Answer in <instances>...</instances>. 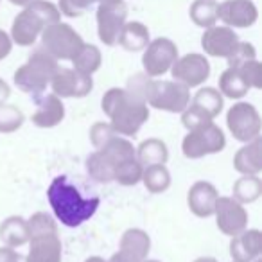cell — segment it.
I'll return each instance as SVG.
<instances>
[{"label": "cell", "mask_w": 262, "mask_h": 262, "mask_svg": "<svg viewBox=\"0 0 262 262\" xmlns=\"http://www.w3.org/2000/svg\"><path fill=\"white\" fill-rule=\"evenodd\" d=\"M47 200L54 217L69 228H77L97 212L99 196L84 198L69 176H56L47 189Z\"/></svg>", "instance_id": "obj_1"}, {"label": "cell", "mask_w": 262, "mask_h": 262, "mask_svg": "<svg viewBox=\"0 0 262 262\" xmlns=\"http://www.w3.org/2000/svg\"><path fill=\"white\" fill-rule=\"evenodd\" d=\"M101 108L120 137H135L149 119V106L127 88H110L101 99Z\"/></svg>", "instance_id": "obj_2"}, {"label": "cell", "mask_w": 262, "mask_h": 262, "mask_svg": "<svg viewBox=\"0 0 262 262\" xmlns=\"http://www.w3.org/2000/svg\"><path fill=\"white\" fill-rule=\"evenodd\" d=\"M127 90L147 102V106L155 110L169 113H182L190 102V88L178 81L155 79L146 74H135L127 81Z\"/></svg>", "instance_id": "obj_3"}, {"label": "cell", "mask_w": 262, "mask_h": 262, "mask_svg": "<svg viewBox=\"0 0 262 262\" xmlns=\"http://www.w3.org/2000/svg\"><path fill=\"white\" fill-rule=\"evenodd\" d=\"M29 226V253L26 262H61L63 244L58 235V225L47 212H36L27 219Z\"/></svg>", "instance_id": "obj_4"}, {"label": "cell", "mask_w": 262, "mask_h": 262, "mask_svg": "<svg viewBox=\"0 0 262 262\" xmlns=\"http://www.w3.org/2000/svg\"><path fill=\"white\" fill-rule=\"evenodd\" d=\"M59 20H61V13H59L58 6L47 2V0H36L16 15L9 36H11L13 43L20 45V47H31L36 43L45 27L59 22Z\"/></svg>", "instance_id": "obj_5"}, {"label": "cell", "mask_w": 262, "mask_h": 262, "mask_svg": "<svg viewBox=\"0 0 262 262\" xmlns=\"http://www.w3.org/2000/svg\"><path fill=\"white\" fill-rule=\"evenodd\" d=\"M131 158H137L135 146L126 137L115 135L86 158V172L95 182L112 183L117 169Z\"/></svg>", "instance_id": "obj_6"}, {"label": "cell", "mask_w": 262, "mask_h": 262, "mask_svg": "<svg viewBox=\"0 0 262 262\" xmlns=\"http://www.w3.org/2000/svg\"><path fill=\"white\" fill-rule=\"evenodd\" d=\"M58 67V59H54L43 47H40L29 56V59L22 67L16 69L13 81L24 94L38 97L47 90Z\"/></svg>", "instance_id": "obj_7"}, {"label": "cell", "mask_w": 262, "mask_h": 262, "mask_svg": "<svg viewBox=\"0 0 262 262\" xmlns=\"http://www.w3.org/2000/svg\"><path fill=\"white\" fill-rule=\"evenodd\" d=\"M41 47L49 52L54 59L61 61H72V58L83 47L81 34L69 24H63L61 20L47 26L41 31Z\"/></svg>", "instance_id": "obj_8"}, {"label": "cell", "mask_w": 262, "mask_h": 262, "mask_svg": "<svg viewBox=\"0 0 262 262\" xmlns=\"http://www.w3.org/2000/svg\"><path fill=\"white\" fill-rule=\"evenodd\" d=\"M225 147L226 137L214 120L196 127V129H190L182 142L183 157L189 160H200L208 155L221 153Z\"/></svg>", "instance_id": "obj_9"}, {"label": "cell", "mask_w": 262, "mask_h": 262, "mask_svg": "<svg viewBox=\"0 0 262 262\" xmlns=\"http://www.w3.org/2000/svg\"><path fill=\"white\" fill-rule=\"evenodd\" d=\"M226 126H228V131L233 135V139L246 144L260 137V113L250 102H235L226 113Z\"/></svg>", "instance_id": "obj_10"}, {"label": "cell", "mask_w": 262, "mask_h": 262, "mask_svg": "<svg viewBox=\"0 0 262 262\" xmlns=\"http://www.w3.org/2000/svg\"><path fill=\"white\" fill-rule=\"evenodd\" d=\"M127 20V6L124 0H106L97 8L99 40L108 47L117 45V38Z\"/></svg>", "instance_id": "obj_11"}, {"label": "cell", "mask_w": 262, "mask_h": 262, "mask_svg": "<svg viewBox=\"0 0 262 262\" xmlns=\"http://www.w3.org/2000/svg\"><path fill=\"white\" fill-rule=\"evenodd\" d=\"M178 47L169 38H157L144 49L142 67L144 74L149 77H162L171 70L172 63L178 59Z\"/></svg>", "instance_id": "obj_12"}, {"label": "cell", "mask_w": 262, "mask_h": 262, "mask_svg": "<svg viewBox=\"0 0 262 262\" xmlns=\"http://www.w3.org/2000/svg\"><path fill=\"white\" fill-rule=\"evenodd\" d=\"M49 86L59 99H81L94 90V79L92 76L77 72L76 69L58 67Z\"/></svg>", "instance_id": "obj_13"}, {"label": "cell", "mask_w": 262, "mask_h": 262, "mask_svg": "<svg viewBox=\"0 0 262 262\" xmlns=\"http://www.w3.org/2000/svg\"><path fill=\"white\" fill-rule=\"evenodd\" d=\"M169 72L174 77V81L185 84L187 88H196L210 77V63L207 56L192 52L176 59Z\"/></svg>", "instance_id": "obj_14"}, {"label": "cell", "mask_w": 262, "mask_h": 262, "mask_svg": "<svg viewBox=\"0 0 262 262\" xmlns=\"http://www.w3.org/2000/svg\"><path fill=\"white\" fill-rule=\"evenodd\" d=\"M215 225L219 232L233 237L248 228V210L232 196H219L215 203Z\"/></svg>", "instance_id": "obj_15"}, {"label": "cell", "mask_w": 262, "mask_h": 262, "mask_svg": "<svg viewBox=\"0 0 262 262\" xmlns=\"http://www.w3.org/2000/svg\"><path fill=\"white\" fill-rule=\"evenodd\" d=\"M151 239L142 228H127L119 243V251L112 255L110 262H144L149 255Z\"/></svg>", "instance_id": "obj_16"}, {"label": "cell", "mask_w": 262, "mask_h": 262, "mask_svg": "<svg viewBox=\"0 0 262 262\" xmlns=\"http://www.w3.org/2000/svg\"><path fill=\"white\" fill-rule=\"evenodd\" d=\"M258 18L257 6L251 0H225L217 6V20L232 29H248Z\"/></svg>", "instance_id": "obj_17"}, {"label": "cell", "mask_w": 262, "mask_h": 262, "mask_svg": "<svg viewBox=\"0 0 262 262\" xmlns=\"http://www.w3.org/2000/svg\"><path fill=\"white\" fill-rule=\"evenodd\" d=\"M239 36L237 33L228 26H212L205 29L203 36H201V47H203L205 54L212 56V58H228L233 51H235L237 43H239Z\"/></svg>", "instance_id": "obj_18"}, {"label": "cell", "mask_w": 262, "mask_h": 262, "mask_svg": "<svg viewBox=\"0 0 262 262\" xmlns=\"http://www.w3.org/2000/svg\"><path fill=\"white\" fill-rule=\"evenodd\" d=\"M219 192L210 182H196L187 192V207L196 217H212Z\"/></svg>", "instance_id": "obj_19"}, {"label": "cell", "mask_w": 262, "mask_h": 262, "mask_svg": "<svg viewBox=\"0 0 262 262\" xmlns=\"http://www.w3.org/2000/svg\"><path fill=\"white\" fill-rule=\"evenodd\" d=\"M36 99V110L31 115L34 126L38 127H56L58 124L63 122L65 119V104L63 101L54 94H41Z\"/></svg>", "instance_id": "obj_20"}, {"label": "cell", "mask_w": 262, "mask_h": 262, "mask_svg": "<svg viewBox=\"0 0 262 262\" xmlns=\"http://www.w3.org/2000/svg\"><path fill=\"white\" fill-rule=\"evenodd\" d=\"M262 253V232L260 230H243L230 241V257L235 262H253Z\"/></svg>", "instance_id": "obj_21"}, {"label": "cell", "mask_w": 262, "mask_h": 262, "mask_svg": "<svg viewBox=\"0 0 262 262\" xmlns=\"http://www.w3.org/2000/svg\"><path fill=\"white\" fill-rule=\"evenodd\" d=\"M233 169L239 174H260L262 172V139L246 142L233 155Z\"/></svg>", "instance_id": "obj_22"}, {"label": "cell", "mask_w": 262, "mask_h": 262, "mask_svg": "<svg viewBox=\"0 0 262 262\" xmlns=\"http://www.w3.org/2000/svg\"><path fill=\"white\" fill-rule=\"evenodd\" d=\"M0 241L4 246L20 248L29 243V226L22 215H9L0 223Z\"/></svg>", "instance_id": "obj_23"}, {"label": "cell", "mask_w": 262, "mask_h": 262, "mask_svg": "<svg viewBox=\"0 0 262 262\" xmlns=\"http://www.w3.org/2000/svg\"><path fill=\"white\" fill-rule=\"evenodd\" d=\"M149 41V29L142 22H126L117 38V43L127 52L144 51Z\"/></svg>", "instance_id": "obj_24"}, {"label": "cell", "mask_w": 262, "mask_h": 262, "mask_svg": "<svg viewBox=\"0 0 262 262\" xmlns=\"http://www.w3.org/2000/svg\"><path fill=\"white\" fill-rule=\"evenodd\" d=\"M135 157L142 167L157 164H167L169 160V149L167 144L162 139H147L140 142L139 147H135Z\"/></svg>", "instance_id": "obj_25"}, {"label": "cell", "mask_w": 262, "mask_h": 262, "mask_svg": "<svg viewBox=\"0 0 262 262\" xmlns=\"http://www.w3.org/2000/svg\"><path fill=\"white\" fill-rule=\"evenodd\" d=\"M232 192V198L241 205L255 203L262 196V180L258 174H241V178L233 182Z\"/></svg>", "instance_id": "obj_26"}, {"label": "cell", "mask_w": 262, "mask_h": 262, "mask_svg": "<svg viewBox=\"0 0 262 262\" xmlns=\"http://www.w3.org/2000/svg\"><path fill=\"white\" fill-rule=\"evenodd\" d=\"M248 92H250V86L243 79L239 70L233 69V67H228L226 70H223V74L219 76V94L223 97L237 101V99H243Z\"/></svg>", "instance_id": "obj_27"}, {"label": "cell", "mask_w": 262, "mask_h": 262, "mask_svg": "<svg viewBox=\"0 0 262 262\" xmlns=\"http://www.w3.org/2000/svg\"><path fill=\"white\" fill-rule=\"evenodd\" d=\"M140 182L151 194H162L171 187V172L165 167V164L147 165L142 169V178Z\"/></svg>", "instance_id": "obj_28"}, {"label": "cell", "mask_w": 262, "mask_h": 262, "mask_svg": "<svg viewBox=\"0 0 262 262\" xmlns=\"http://www.w3.org/2000/svg\"><path fill=\"white\" fill-rule=\"evenodd\" d=\"M192 106L200 108L201 112H205L212 120L223 112V106H225V97L219 94L217 88L212 86H203L196 92V95L192 97Z\"/></svg>", "instance_id": "obj_29"}, {"label": "cell", "mask_w": 262, "mask_h": 262, "mask_svg": "<svg viewBox=\"0 0 262 262\" xmlns=\"http://www.w3.org/2000/svg\"><path fill=\"white\" fill-rule=\"evenodd\" d=\"M101 63H102L101 51L92 43H83V47L72 58L74 69L81 74H86V76H94L101 69Z\"/></svg>", "instance_id": "obj_30"}, {"label": "cell", "mask_w": 262, "mask_h": 262, "mask_svg": "<svg viewBox=\"0 0 262 262\" xmlns=\"http://www.w3.org/2000/svg\"><path fill=\"white\" fill-rule=\"evenodd\" d=\"M217 6L219 4L215 0H194L189 9L190 20L203 29L215 26V22H217Z\"/></svg>", "instance_id": "obj_31"}, {"label": "cell", "mask_w": 262, "mask_h": 262, "mask_svg": "<svg viewBox=\"0 0 262 262\" xmlns=\"http://www.w3.org/2000/svg\"><path fill=\"white\" fill-rule=\"evenodd\" d=\"M26 122V115L24 112L15 104H8V102H2L0 104V133L9 135V133H15Z\"/></svg>", "instance_id": "obj_32"}, {"label": "cell", "mask_w": 262, "mask_h": 262, "mask_svg": "<svg viewBox=\"0 0 262 262\" xmlns=\"http://www.w3.org/2000/svg\"><path fill=\"white\" fill-rule=\"evenodd\" d=\"M142 165L139 164L137 158H131V160L124 162L115 172V178L113 182H117L119 185H124V187H133L140 182L142 178Z\"/></svg>", "instance_id": "obj_33"}, {"label": "cell", "mask_w": 262, "mask_h": 262, "mask_svg": "<svg viewBox=\"0 0 262 262\" xmlns=\"http://www.w3.org/2000/svg\"><path fill=\"white\" fill-rule=\"evenodd\" d=\"M239 70V74L243 76V79L246 81V84L255 90H260L262 88V65L255 59H250V61H244L243 65L235 67Z\"/></svg>", "instance_id": "obj_34"}, {"label": "cell", "mask_w": 262, "mask_h": 262, "mask_svg": "<svg viewBox=\"0 0 262 262\" xmlns=\"http://www.w3.org/2000/svg\"><path fill=\"white\" fill-rule=\"evenodd\" d=\"M88 135H90L92 146H94L95 149H99V147H102L110 139H113V137L119 135V133L113 129L110 122H95L94 126L90 127V133H88Z\"/></svg>", "instance_id": "obj_35"}, {"label": "cell", "mask_w": 262, "mask_h": 262, "mask_svg": "<svg viewBox=\"0 0 262 262\" xmlns=\"http://www.w3.org/2000/svg\"><path fill=\"white\" fill-rule=\"evenodd\" d=\"M208 122H212L210 117H208L205 112H201L200 108L192 106L190 102H189V106L182 112V124L185 126L187 131L196 129V127L203 126V124H208Z\"/></svg>", "instance_id": "obj_36"}, {"label": "cell", "mask_w": 262, "mask_h": 262, "mask_svg": "<svg viewBox=\"0 0 262 262\" xmlns=\"http://www.w3.org/2000/svg\"><path fill=\"white\" fill-rule=\"evenodd\" d=\"M255 58H257V51H255L253 45L248 43V41H239L235 51L226 58V61H228V67L235 69V67L243 65L244 61H250V59H255Z\"/></svg>", "instance_id": "obj_37"}, {"label": "cell", "mask_w": 262, "mask_h": 262, "mask_svg": "<svg viewBox=\"0 0 262 262\" xmlns=\"http://www.w3.org/2000/svg\"><path fill=\"white\" fill-rule=\"evenodd\" d=\"M0 262H26V257H22L15 248L0 246Z\"/></svg>", "instance_id": "obj_38"}, {"label": "cell", "mask_w": 262, "mask_h": 262, "mask_svg": "<svg viewBox=\"0 0 262 262\" xmlns=\"http://www.w3.org/2000/svg\"><path fill=\"white\" fill-rule=\"evenodd\" d=\"M13 51V40L6 31L0 29V61L6 59Z\"/></svg>", "instance_id": "obj_39"}, {"label": "cell", "mask_w": 262, "mask_h": 262, "mask_svg": "<svg viewBox=\"0 0 262 262\" xmlns=\"http://www.w3.org/2000/svg\"><path fill=\"white\" fill-rule=\"evenodd\" d=\"M9 95H11V88H9V84L0 77V104L8 101Z\"/></svg>", "instance_id": "obj_40"}, {"label": "cell", "mask_w": 262, "mask_h": 262, "mask_svg": "<svg viewBox=\"0 0 262 262\" xmlns=\"http://www.w3.org/2000/svg\"><path fill=\"white\" fill-rule=\"evenodd\" d=\"M9 2L15 6H20V8H27V6H31L33 2H36V0H9Z\"/></svg>", "instance_id": "obj_41"}, {"label": "cell", "mask_w": 262, "mask_h": 262, "mask_svg": "<svg viewBox=\"0 0 262 262\" xmlns=\"http://www.w3.org/2000/svg\"><path fill=\"white\" fill-rule=\"evenodd\" d=\"M194 262H219L217 258H214V257H200V258H196Z\"/></svg>", "instance_id": "obj_42"}, {"label": "cell", "mask_w": 262, "mask_h": 262, "mask_svg": "<svg viewBox=\"0 0 262 262\" xmlns=\"http://www.w3.org/2000/svg\"><path fill=\"white\" fill-rule=\"evenodd\" d=\"M84 262H110V260H104L102 257H97V255H94V257H88Z\"/></svg>", "instance_id": "obj_43"}, {"label": "cell", "mask_w": 262, "mask_h": 262, "mask_svg": "<svg viewBox=\"0 0 262 262\" xmlns=\"http://www.w3.org/2000/svg\"><path fill=\"white\" fill-rule=\"evenodd\" d=\"M144 262H160V260H149V258H146Z\"/></svg>", "instance_id": "obj_44"}, {"label": "cell", "mask_w": 262, "mask_h": 262, "mask_svg": "<svg viewBox=\"0 0 262 262\" xmlns=\"http://www.w3.org/2000/svg\"><path fill=\"white\" fill-rule=\"evenodd\" d=\"M232 262H235V260H232Z\"/></svg>", "instance_id": "obj_45"}]
</instances>
